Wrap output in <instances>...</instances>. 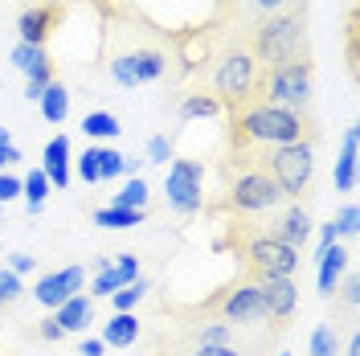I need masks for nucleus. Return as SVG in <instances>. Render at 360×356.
<instances>
[{
  "mask_svg": "<svg viewBox=\"0 0 360 356\" xmlns=\"http://www.w3.org/2000/svg\"><path fill=\"white\" fill-rule=\"evenodd\" d=\"M278 205L283 193L266 172V148H225L221 193L209 209L225 217H266Z\"/></svg>",
  "mask_w": 360,
  "mask_h": 356,
  "instance_id": "nucleus-1",
  "label": "nucleus"
},
{
  "mask_svg": "<svg viewBox=\"0 0 360 356\" xmlns=\"http://www.w3.org/2000/svg\"><path fill=\"white\" fill-rule=\"evenodd\" d=\"M213 250L242 258V274L254 283L258 279H295L303 267V250L278 242L270 234V225L258 222V217H229Z\"/></svg>",
  "mask_w": 360,
  "mask_h": 356,
  "instance_id": "nucleus-2",
  "label": "nucleus"
},
{
  "mask_svg": "<svg viewBox=\"0 0 360 356\" xmlns=\"http://www.w3.org/2000/svg\"><path fill=\"white\" fill-rule=\"evenodd\" d=\"M319 119L311 111L254 103L238 115H225V148H283V144H311L319 148Z\"/></svg>",
  "mask_w": 360,
  "mask_h": 356,
  "instance_id": "nucleus-3",
  "label": "nucleus"
},
{
  "mask_svg": "<svg viewBox=\"0 0 360 356\" xmlns=\"http://www.w3.org/2000/svg\"><path fill=\"white\" fill-rule=\"evenodd\" d=\"M205 94L217 98L221 115H238L262 103V66L250 53V45L242 42V29L213 49V58L205 66Z\"/></svg>",
  "mask_w": 360,
  "mask_h": 356,
  "instance_id": "nucleus-4",
  "label": "nucleus"
},
{
  "mask_svg": "<svg viewBox=\"0 0 360 356\" xmlns=\"http://www.w3.org/2000/svg\"><path fill=\"white\" fill-rule=\"evenodd\" d=\"M242 42L258 58V66L270 70L283 58L299 53L303 45H311V0H295L287 8H274L262 17H250L242 25Z\"/></svg>",
  "mask_w": 360,
  "mask_h": 356,
  "instance_id": "nucleus-5",
  "label": "nucleus"
},
{
  "mask_svg": "<svg viewBox=\"0 0 360 356\" xmlns=\"http://www.w3.org/2000/svg\"><path fill=\"white\" fill-rule=\"evenodd\" d=\"M164 312L172 315L176 324H209V319H221V324H233V328H246V324H258L262 319V295H258V283L238 274L221 283L217 291H209L197 303H164Z\"/></svg>",
  "mask_w": 360,
  "mask_h": 356,
  "instance_id": "nucleus-6",
  "label": "nucleus"
},
{
  "mask_svg": "<svg viewBox=\"0 0 360 356\" xmlns=\"http://www.w3.org/2000/svg\"><path fill=\"white\" fill-rule=\"evenodd\" d=\"M315 94V49L303 45L299 53L283 58L278 66L262 70V103L270 107H291V111H311Z\"/></svg>",
  "mask_w": 360,
  "mask_h": 356,
  "instance_id": "nucleus-7",
  "label": "nucleus"
},
{
  "mask_svg": "<svg viewBox=\"0 0 360 356\" xmlns=\"http://www.w3.org/2000/svg\"><path fill=\"white\" fill-rule=\"evenodd\" d=\"M266 172L278 184L283 201L315 205V148L311 144H283L266 148Z\"/></svg>",
  "mask_w": 360,
  "mask_h": 356,
  "instance_id": "nucleus-8",
  "label": "nucleus"
},
{
  "mask_svg": "<svg viewBox=\"0 0 360 356\" xmlns=\"http://www.w3.org/2000/svg\"><path fill=\"white\" fill-rule=\"evenodd\" d=\"M258 295H262V319L270 324L266 336L270 340L287 336V328L299 315V283L295 279H258Z\"/></svg>",
  "mask_w": 360,
  "mask_h": 356,
  "instance_id": "nucleus-9",
  "label": "nucleus"
},
{
  "mask_svg": "<svg viewBox=\"0 0 360 356\" xmlns=\"http://www.w3.org/2000/svg\"><path fill=\"white\" fill-rule=\"evenodd\" d=\"M164 70H168V49L135 45L131 53H119L111 62V78L119 87H143V82H156Z\"/></svg>",
  "mask_w": 360,
  "mask_h": 356,
  "instance_id": "nucleus-10",
  "label": "nucleus"
},
{
  "mask_svg": "<svg viewBox=\"0 0 360 356\" xmlns=\"http://www.w3.org/2000/svg\"><path fill=\"white\" fill-rule=\"evenodd\" d=\"M66 17H70L66 0H29L21 8V17H17V33L29 45H49V37L66 25Z\"/></svg>",
  "mask_w": 360,
  "mask_h": 356,
  "instance_id": "nucleus-11",
  "label": "nucleus"
},
{
  "mask_svg": "<svg viewBox=\"0 0 360 356\" xmlns=\"http://www.w3.org/2000/svg\"><path fill=\"white\" fill-rule=\"evenodd\" d=\"M201 184H205V168L197 160H172V168H168V205L184 217L201 213L205 209Z\"/></svg>",
  "mask_w": 360,
  "mask_h": 356,
  "instance_id": "nucleus-12",
  "label": "nucleus"
},
{
  "mask_svg": "<svg viewBox=\"0 0 360 356\" xmlns=\"http://www.w3.org/2000/svg\"><path fill=\"white\" fill-rule=\"evenodd\" d=\"M266 225H270V234H274L278 242L303 250V246L311 242V234H315V209L303 205V201H283V209H278Z\"/></svg>",
  "mask_w": 360,
  "mask_h": 356,
  "instance_id": "nucleus-13",
  "label": "nucleus"
},
{
  "mask_svg": "<svg viewBox=\"0 0 360 356\" xmlns=\"http://www.w3.org/2000/svg\"><path fill=\"white\" fill-rule=\"evenodd\" d=\"M152 352L156 356H262L258 348H242V344H197V340L184 336V328L160 332Z\"/></svg>",
  "mask_w": 360,
  "mask_h": 356,
  "instance_id": "nucleus-14",
  "label": "nucleus"
},
{
  "mask_svg": "<svg viewBox=\"0 0 360 356\" xmlns=\"http://www.w3.org/2000/svg\"><path fill=\"white\" fill-rule=\"evenodd\" d=\"M82 283H86V270L66 267V270H53V274H41L37 287H33V295H37V303H45V307H62L70 295L82 291Z\"/></svg>",
  "mask_w": 360,
  "mask_h": 356,
  "instance_id": "nucleus-15",
  "label": "nucleus"
},
{
  "mask_svg": "<svg viewBox=\"0 0 360 356\" xmlns=\"http://www.w3.org/2000/svg\"><path fill=\"white\" fill-rule=\"evenodd\" d=\"M127 172V156H119L115 148H86L82 160H78V177L86 184H98V180H111Z\"/></svg>",
  "mask_w": 360,
  "mask_h": 356,
  "instance_id": "nucleus-16",
  "label": "nucleus"
},
{
  "mask_svg": "<svg viewBox=\"0 0 360 356\" xmlns=\"http://www.w3.org/2000/svg\"><path fill=\"white\" fill-rule=\"evenodd\" d=\"M41 172L49 177V184H58V189L70 184V135H53V139L45 144Z\"/></svg>",
  "mask_w": 360,
  "mask_h": 356,
  "instance_id": "nucleus-17",
  "label": "nucleus"
},
{
  "mask_svg": "<svg viewBox=\"0 0 360 356\" xmlns=\"http://www.w3.org/2000/svg\"><path fill=\"white\" fill-rule=\"evenodd\" d=\"M348 258H352V250L340 246V242H332L328 250H319V291L323 295L336 291V283L344 279V270H348Z\"/></svg>",
  "mask_w": 360,
  "mask_h": 356,
  "instance_id": "nucleus-18",
  "label": "nucleus"
},
{
  "mask_svg": "<svg viewBox=\"0 0 360 356\" xmlns=\"http://www.w3.org/2000/svg\"><path fill=\"white\" fill-rule=\"evenodd\" d=\"M53 319H58V328L62 332H82L90 319H94V303H90V295H70L62 307H53Z\"/></svg>",
  "mask_w": 360,
  "mask_h": 356,
  "instance_id": "nucleus-19",
  "label": "nucleus"
},
{
  "mask_svg": "<svg viewBox=\"0 0 360 356\" xmlns=\"http://www.w3.org/2000/svg\"><path fill=\"white\" fill-rule=\"evenodd\" d=\"M135 340H139V319H135V312H115L103 324V344L107 348H131Z\"/></svg>",
  "mask_w": 360,
  "mask_h": 356,
  "instance_id": "nucleus-20",
  "label": "nucleus"
},
{
  "mask_svg": "<svg viewBox=\"0 0 360 356\" xmlns=\"http://www.w3.org/2000/svg\"><path fill=\"white\" fill-rule=\"evenodd\" d=\"M340 42H344V66H348V74L356 78V70H360V8H356V4H348V8H344Z\"/></svg>",
  "mask_w": 360,
  "mask_h": 356,
  "instance_id": "nucleus-21",
  "label": "nucleus"
},
{
  "mask_svg": "<svg viewBox=\"0 0 360 356\" xmlns=\"http://www.w3.org/2000/svg\"><path fill=\"white\" fill-rule=\"evenodd\" d=\"M37 107H41V115L49 119V123H62L70 115V90L66 82L58 78V82H49V87L41 90V98H37Z\"/></svg>",
  "mask_w": 360,
  "mask_h": 356,
  "instance_id": "nucleus-22",
  "label": "nucleus"
},
{
  "mask_svg": "<svg viewBox=\"0 0 360 356\" xmlns=\"http://www.w3.org/2000/svg\"><path fill=\"white\" fill-rule=\"evenodd\" d=\"M340 193H352L356 189V132L344 135V152H340V164H336V177H332Z\"/></svg>",
  "mask_w": 360,
  "mask_h": 356,
  "instance_id": "nucleus-23",
  "label": "nucleus"
},
{
  "mask_svg": "<svg viewBox=\"0 0 360 356\" xmlns=\"http://www.w3.org/2000/svg\"><path fill=\"white\" fill-rule=\"evenodd\" d=\"M213 115H221V107H217V98L205 94V90H193V94L180 98V119H213Z\"/></svg>",
  "mask_w": 360,
  "mask_h": 356,
  "instance_id": "nucleus-24",
  "label": "nucleus"
},
{
  "mask_svg": "<svg viewBox=\"0 0 360 356\" xmlns=\"http://www.w3.org/2000/svg\"><path fill=\"white\" fill-rule=\"evenodd\" d=\"M49 189H53V184H49V177H45L41 168H33V172H29V177L21 180V197L29 201V213H37V209L45 205Z\"/></svg>",
  "mask_w": 360,
  "mask_h": 356,
  "instance_id": "nucleus-25",
  "label": "nucleus"
},
{
  "mask_svg": "<svg viewBox=\"0 0 360 356\" xmlns=\"http://www.w3.org/2000/svg\"><path fill=\"white\" fill-rule=\"evenodd\" d=\"M94 222L107 225V229H131V225L143 222V209H119V205H107L94 213Z\"/></svg>",
  "mask_w": 360,
  "mask_h": 356,
  "instance_id": "nucleus-26",
  "label": "nucleus"
},
{
  "mask_svg": "<svg viewBox=\"0 0 360 356\" xmlns=\"http://www.w3.org/2000/svg\"><path fill=\"white\" fill-rule=\"evenodd\" d=\"M49 82H58V66H53V62L45 58V62H37V66L25 74V94H29V98L37 103V98H41V90L49 87Z\"/></svg>",
  "mask_w": 360,
  "mask_h": 356,
  "instance_id": "nucleus-27",
  "label": "nucleus"
},
{
  "mask_svg": "<svg viewBox=\"0 0 360 356\" xmlns=\"http://www.w3.org/2000/svg\"><path fill=\"white\" fill-rule=\"evenodd\" d=\"M82 132L94 135V139H115L123 127H119V119H115L111 111H90L86 119H82Z\"/></svg>",
  "mask_w": 360,
  "mask_h": 356,
  "instance_id": "nucleus-28",
  "label": "nucleus"
},
{
  "mask_svg": "<svg viewBox=\"0 0 360 356\" xmlns=\"http://www.w3.org/2000/svg\"><path fill=\"white\" fill-rule=\"evenodd\" d=\"M328 299H340V312H356V299H360V279L356 270H344V283H336V291L328 295Z\"/></svg>",
  "mask_w": 360,
  "mask_h": 356,
  "instance_id": "nucleus-29",
  "label": "nucleus"
},
{
  "mask_svg": "<svg viewBox=\"0 0 360 356\" xmlns=\"http://www.w3.org/2000/svg\"><path fill=\"white\" fill-rule=\"evenodd\" d=\"M49 53H45V45H29V42H17L13 45V53H8V62L21 70V74H29V70L37 66V62H45Z\"/></svg>",
  "mask_w": 360,
  "mask_h": 356,
  "instance_id": "nucleus-30",
  "label": "nucleus"
},
{
  "mask_svg": "<svg viewBox=\"0 0 360 356\" xmlns=\"http://www.w3.org/2000/svg\"><path fill=\"white\" fill-rule=\"evenodd\" d=\"M143 295H148V279L139 274L135 283H127V287H119V291H115V295H111V303H115V312H135V303H139Z\"/></svg>",
  "mask_w": 360,
  "mask_h": 356,
  "instance_id": "nucleus-31",
  "label": "nucleus"
},
{
  "mask_svg": "<svg viewBox=\"0 0 360 356\" xmlns=\"http://www.w3.org/2000/svg\"><path fill=\"white\" fill-rule=\"evenodd\" d=\"M115 205L119 209H148V184L139 177H131L123 184V193H115Z\"/></svg>",
  "mask_w": 360,
  "mask_h": 356,
  "instance_id": "nucleus-32",
  "label": "nucleus"
},
{
  "mask_svg": "<svg viewBox=\"0 0 360 356\" xmlns=\"http://www.w3.org/2000/svg\"><path fill=\"white\" fill-rule=\"evenodd\" d=\"M311 356H340V340L332 324H319L311 332Z\"/></svg>",
  "mask_w": 360,
  "mask_h": 356,
  "instance_id": "nucleus-33",
  "label": "nucleus"
},
{
  "mask_svg": "<svg viewBox=\"0 0 360 356\" xmlns=\"http://www.w3.org/2000/svg\"><path fill=\"white\" fill-rule=\"evenodd\" d=\"M119 287H127V283L119 279V270H115L111 262L98 270V274H94V283H90V291H94V295H115Z\"/></svg>",
  "mask_w": 360,
  "mask_h": 356,
  "instance_id": "nucleus-34",
  "label": "nucleus"
},
{
  "mask_svg": "<svg viewBox=\"0 0 360 356\" xmlns=\"http://www.w3.org/2000/svg\"><path fill=\"white\" fill-rule=\"evenodd\" d=\"M21 274H13V270H0V303H17L21 299Z\"/></svg>",
  "mask_w": 360,
  "mask_h": 356,
  "instance_id": "nucleus-35",
  "label": "nucleus"
},
{
  "mask_svg": "<svg viewBox=\"0 0 360 356\" xmlns=\"http://www.w3.org/2000/svg\"><path fill=\"white\" fill-rule=\"evenodd\" d=\"M332 229H336V238H356V205H344Z\"/></svg>",
  "mask_w": 360,
  "mask_h": 356,
  "instance_id": "nucleus-36",
  "label": "nucleus"
},
{
  "mask_svg": "<svg viewBox=\"0 0 360 356\" xmlns=\"http://www.w3.org/2000/svg\"><path fill=\"white\" fill-rule=\"evenodd\" d=\"M111 267L119 270L123 283H135V279H139V258H135V254H119V258H111Z\"/></svg>",
  "mask_w": 360,
  "mask_h": 356,
  "instance_id": "nucleus-37",
  "label": "nucleus"
},
{
  "mask_svg": "<svg viewBox=\"0 0 360 356\" xmlns=\"http://www.w3.org/2000/svg\"><path fill=\"white\" fill-rule=\"evenodd\" d=\"M148 156L156 160V164H168V160H172V144H168L164 135H152V139H148Z\"/></svg>",
  "mask_w": 360,
  "mask_h": 356,
  "instance_id": "nucleus-38",
  "label": "nucleus"
},
{
  "mask_svg": "<svg viewBox=\"0 0 360 356\" xmlns=\"http://www.w3.org/2000/svg\"><path fill=\"white\" fill-rule=\"evenodd\" d=\"M33 336H37V340H45V344H53V340H62V328H58V319H53V315H45L41 324H37V328H33Z\"/></svg>",
  "mask_w": 360,
  "mask_h": 356,
  "instance_id": "nucleus-39",
  "label": "nucleus"
},
{
  "mask_svg": "<svg viewBox=\"0 0 360 356\" xmlns=\"http://www.w3.org/2000/svg\"><path fill=\"white\" fill-rule=\"evenodd\" d=\"M287 4H295V0H246L250 17H262V13H274V8H287ZM246 17V21H250Z\"/></svg>",
  "mask_w": 360,
  "mask_h": 356,
  "instance_id": "nucleus-40",
  "label": "nucleus"
},
{
  "mask_svg": "<svg viewBox=\"0 0 360 356\" xmlns=\"http://www.w3.org/2000/svg\"><path fill=\"white\" fill-rule=\"evenodd\" d=\"M13 197H21V180L8 177V172H0V205H8Z\"/></svg>",
  "mask_w": 360,
  "mask_h": 356,
  "instance_id": "nucleus-41",
  "label": "nucleus"
},
{
  "mask_svg": "<svg viewBox=\"0 0 360 356\" xmlns=\"http://www.w3.org/2000/svg\"><path fill=\"white\" fill-rule=\"evenodd\" d=\"M17 160H21V148H17L13 139H8V144H0V172H4L8 164H17Z\"/></svg>",
  "mask_w": 360,
  "mask_h": 356,
  "instance_id": "nucleus-42",
  "label": "nucleus"
},
{
  "mask_svg": "<svg viewBox=\"0 0 360 356\" xmlns=\"http://www.w3.org/2000/svg\"><path fill=\"white\" fill-rule=\"evenodd\" d=\"M33 267H37V262H33L29 254H13V258H8V270H13V274H29Z\"/></svg>",
  "mask_w": 360,
  "mask_h": 356,
  "instance_id": "nucleus-43",
  "label": "nucleus"
},
{
  "mask_svg": "<svg viewBox=\"0 0 360 356\" xmlns=\"http://www.w3.org/2000/svg\"><path fill=\"white\" fill-rule=\"evenodd\" d=\"M103 348H107L103 340H82V344H78V352L82 356H103Z\"/></svg>",
  "mask_w": 360,
  "mask_h": 356,
  "instance_id": "nucleus-44",
  "label": "nucleus"
},
{
  "mask_svg": "<svg viewBox=\"0 0 360 356\" xmlns=\"http://www.w3.org/2000/svg\"><path fill=\"white\" fill-rule=\"evenodd\" d=\"M0 144H8V127H0Z\"/></svg>",
  "mask_w": 360,
  "mask_h": 356,
  "instance_id": "nucleus-45",
  "label": "nucleus"
},
{
  "mask_svg": "<svg viewBox=\"0 0 360 356\" xmlns=\"http://www.w3.org/2000/svg\"><path fill=\"white\" fill-rule=\"evenodd\" d=\"M90 4H98V8H103V4H115V0H90Z\"/></svg>",
  "mask_w": 360,
  "mask_h": 356,
  "instance_id": "nucleus-46",
  "label": "nucleus"
},
{
  "mask_svg": "<svg viewBox=\"0 0 360 356\" xmlns=\"http://www.w3.org/2000/svg\"><path fill=\"white\" fill-rule=\"evenodd\" d=\"M0 213H4V205H0Z\"/></svg>",
  "mask_w": 360,
  "mask_h": 356,
  "instance_id": "nucleus-47",
  "label": "nucleus"
},
{
  "mask_svg": "<svg viewBox=\"0 0 360 356\" xmlns=\"http://www.w3.org/2000/svg\"><path fill=\"white\" fill-rule=\"evenodd\" d=\"M66 4H70V0H66Z\"/></svg>",
  "mask_w": 360,
  "mask_h": 356,
  "instance_id": "nucleus-48",
  "label": "nucleus"
},
{
  "mask_svg": "<svg viewBox=\"0 0 360 356\" xmlns=\"http://www.w3.org/2000/svg\"><path fill=\"white\" fill-rule=\"evenodd\" d=\"M0 356H4V352H0Z\"/></svg>",
  "mask_w": 360,
  "mask_h": 356,
  "instance_id": "nucleus-49",
  "label": "nucleus"
},
{
  "mask_svg": "<svg viewBox=\"0 0 360 356\" xmlns=\"http://www.w3.org/2000/svg\"><path fill=\"white\" fill-rule=\"evenodd\" d=\"M152 356H156V352H152Z\"/></svg>",
  "mask_w": 360,
  "mask_h": 356,
  "instance_id": "nucleus-50",
  "label": "nucleus"
}]
</instances>
